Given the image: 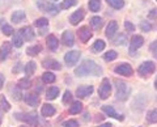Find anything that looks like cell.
Masks as SVG:
<instances>
[{
    "label": "cell",
    "mask_w": 157,
    "mask_h": 127,
    "mask_svg": "<svg viewBox=\"0 0 157 127\" xmlns=\"http://www.w3.org/2000/svg\"><path fill=\"white\" fill-rule=\"evenodd\" d=\"M92 37V32L89 30V28L88 26H82L78 29V38H80L81 42H88L89 41V38Z\"/></svg>",
    "instance_id": "obj_11"
},
{
    "label": "cell",
    "mask_w": 157,
    "mask_h": 127,
    "mask_svg": "<svg viewBox=\"0 0 157 127\" xmlns=\"http://www.w3.org/2000/svg\"><path fill=\"white\" fill-rule=\"evenodd\" d=\"M73 6H76V0H64L62 4H60V8L63 9H68V8H71Z\"/></svg>",
    "instance_id": "obj_35"
},
{
    "label": "cell",
    "mask_w": 157,
    "mask_h": 127,
    "mask_svg": "<svg viewBox=\"0 0 157 127\" xmlns=\"http://www.w3.org/2000/svg\"><path fill=\"white\" fill-rule=\"evenodd\" d=\"M41 113H42L43 117H51V115L55 114V107H54L52 105L46 104V105H43V106H42Z\"/></svg>",
    "instance_id": "obj_18"
},
{
    "label": "cell",
    "mask_w": 157,
    "mask_h": 127,
    "mask_svg": "<svg viewBox=\"0 0 157 127\" xmlns=\"http://www.w3.org/2000/svg\"><path fill=\"white\" fill-rule=\"evenodd\" d=\"M58 94H59V88L51 87V88H48L47 92H46V98L47 100H54V98H56Z\"/></svg>",
    "instance_id": "obj_22"
},
{
    "label": "cell",
    "mask_w": 157,
    "mask_h": 127,
    "mask_svg": "<svg viewBox=\"0 0 157 127\" xmlns=\"http://www.w3.org/2000/svg\"><path fill=\"white\" fill-rule=\"evenodd\" d=\"M18 85L21 87V88H29L30 87V80H28V79H21L18 81Z\"/></svg>",
    "instance_id": "obj_39"
},
{
    "label": "cell",
    "mask_w": 157,
    "mask_h": 127,
    "mask_svg": "<svg viewBox=\"0 0 157 127\" xmlns=\"http://www.w3.org/2000/svg\"><path fill=\"white\" fill-rule=\"evenodd\" d=\"M25 17H26L25 12L17 11V12H13V14H12V21L13 22H20V21H22Z\"/></svg>",
    "instance_id": "obj_24"
},
{
    "label": "cell",
    "mask_w": 157,
    "mask_h": 127,
    "mask_svg": "<svg viewBox=\"0 0 157 127\" xmlns=\"http://www.w3.org/2000/svg\"><path fill=\"white\" fill-rule=\"evenodd\" d=\"M124 26H126V30H127V32H130V33H132V32L135 30V26L132 25L130 21H126V22H124Z\"/></svg>",
    "instance_id": "obj_43"
},
{
    "label": "cell",
    "mask_w": 157,
    "mask_h": 127,
    "mask_svg": "<svg viewBox=\"0 0 157 127\" xmlns=\"http://www.w3.org/2000/svg\"><path fill=\"white\" fill-rule=\"evenodd\" d=\"M107 3H109V6L115 8V9H121L122 7L124 6V2L123 0H106Z\"/></svg>",
    "instance_id": "obj_27"
},
{
    "label": "cell",
    "mask_w": 157,
    "mask_h": 127,
    "mask_svg": "<svg viewBox=\"0 0 157 127\" xmlns=\"http://www.w3.org/2000/svg\"><path fill=\"white\" fill-rule=\"evenodd\" d=\"M143 42H144V38L141 36H134L131 38V46H130V52L134 54L137 48H140L143 46Z\"/></svg>",
    "instance_id": "obj_8"
},
{
    "label": "cell",
    "mask_w": 157,
    "mask_h": 127,
    "mask_svg": "<svg viewBox=\"0 0 157 127\" xmlns=\"http://www.w3.org/2000/svg\"><path fill=\"white\" fill-rule=\"evenodd\" d=\"M43 66L47 67V68H52V70H60L62 66H60V63L56 62V60H52V59H47L43 62Z\"/></svg>",
    "instance_id": "obj_21"
},
{
    "label": "cell",
    "mask_w": 157,
    "mask_h": 127,
    "mask_svg": "<svg viewBox=\"0 0 157 127\" xmlns=\"http://www.w3.org/2000/svg\"><path fill=\"white\" fill-rule=\"evenodd\" d=\"M117 56H118V54H117V51H114V50H110V51H107L105 55H104V59L106 60V62H110V60H114V59H117Z\"/></svg>",
    "instance_id": "obj_32"
},
{
    "label": "cell",
    "mask_w": 157,
    "mask_h": 127,
    "mask_svg": "<svg viewBox=\"0 0 157 127\" xmlns=\"http://www.w3.org/2000/svg\"><path fill=\"white\" fill-rule=\"evenodd\" d=\"M115 87H117V98L121 101H124L128 98V96L131 93L130 87L123 81H115Z\"/></svg>",
    "instance_id": "obj_2"
},
{
    "label": "cell",
    "mask_w": 157,
    "mask_h": 127,
    "mask_svg": "<svg viewBox=\"0 0 157 127\" xmlns=\"http://www.w3.org/2000/svg\"><path fill=\"white\" fill-rule=\"evenodd\" d=\"M155 70H156V64L153 62H144V63H141V64L139 66L137 72H139L140 76H148Z\"/></svg>",
    "instance_id": "obj_3"
},
{
    "label": "cell",
    "mask_w": 157,
    "mask_h": 127,
    "mask_svg": "<svg viewBox=\"0 0 157 127\" xmlns=\"http://www.w3.org/2000/svg\"><path fill=\"white\" fill-rule=\"evenodd\" d=\"M148 17L152 18V20H155V18H157V8L152 9V11L148 13Z\"/></svg>",
    "instance_id": "obj_46"
},
{
    "label": "cell",
    "mask_w": 157,
    "mask_h": 127,
    "mask_svg": "<svg viewBox=\"0 0 157 127\" xmlns=\"http://www.w3.org/2000/svg\"><path fill=\"white\" fill-rule=\"evenodd\" d=\"M92 92H93V87L92 85H81V87L77 88L76 94L80 97V98H85V97L92 94Z\"/></svg>",
    "instance_id": "obj_10"
},
{
    "label": "cell",
    "mask_w": 157,
    "mask_h": 127,
    "mask_svg": "<svg viewBox=\"0 0 157 127\" xmlns=\"http://www.w3.org/2000/svg\"><path fill=\"white\" fill-rule=\"evenodd\" d=\"M124 42H126V36L124 34H122V36H119L117 38V40L114 41L115 45H124Z\"/></svg>",
    "instance_id": "obj_41"
},
{
    "label": "cell",
    "mask_w": 157,
    "mask_h": 127,
    "mask_svg": "<svg viewBox=\"0 0 157 127\" xmlns=\"http://www.w3.org/2000/svg\"><path fill=\"white\" fill-rule=\"evenodd\" d=\"M104 48H105V42L102 40H98V41L94 42V45L92 46V51L93 52H100V51L104 50Z\"/></svg>",
    "instance_id": "obj_25"
},
{
    "label": "cell",
    "mask_w": 157,
    "mask_h": 127,
    "mask_svg": "<svg viewBox=\"0 0 157 127\" xmlns=\"http://www.w3.org/2000/svg\"><path fill=\"white\" fill-rule=\"evenodd\" d=\"M42 50V46H39V45H36V46H33V47H29L28 50H26V54L28 55H30V56H33V55H37V54Z\"/></svg>",
    "instance_id": "obj_31"
},
{
    "label": "cell",
    "mask_w": 157,
    "mask_h": 127,
    "mask_svg": "<svg viewBox=\"0 0 157 127\" xmlns=\"http://www.w3.org/2000/svg\"><path fill=\"white\" fill-rule=\"evenodd\" d=\"M117 30H118L117 21L109 22V25H107V28H106V36H107V38H113V37H114V34L117 33Z\"/></svg>",
    "instance_id": "obj_16"
},
{
    "label": "cell",
    "mask_w": 157,
    "mask_h": 127,
    "mask_svg": "<svg viewBox=\"0 0 157 127\" xmlns=\"http://www.w3.org/2000/svg\"><path fill=\"white\" fill-rule=\"evenodd\" d=\"M115 72L118 75H123V76H131L134 70H132V67L130 64H127V63H123V64H119L115 67Z\"/></svg>",
    "instance_id": "obj_9"
},
{
    "label": "cell",
    "mask_w": 157,
    "mask_h": 127,
    "mask_svg": "<svg viewBox=\"0 0 157 127\" xmlns=\"http://www.w3.org/2000/svg\"><path fill=\"white\" fill-rule=\"evenodd\" d=\"M48 25V21L46 18H37L36 21H34V26L37 28H42V26H47Z\"/></svg>",
    "instance_id": "obj_36"
},
{
    "label": "cell",
    "mask_w": 157,
    "mask_h": 127,
    "mask_svg": "<svg viewBox=\"0 0 157 127\" xmlns=\"http://www.w3.org/2000/svg\"><path fill=\"white\" fill-rule=\"evenodd\" d=\"M14 117H17V118L21 119V121H25L28 125H32V126H36L38 123V115H37V113L17 114V115H14Z\"/></svg>",
    "instance_id": "obj_6"
},
{
    "label": "cell",
    "mask_w": 157,
    "mask_h": 127,
    "mask_svg": "<svg viewBox=\"0 0 157 127\" xmlns=\"http://www.w3.org/2000/svg\"><path fill=\"white\" fill-rule=\"evenodd\" d=\"M72 98V94H71V92H66L64 96H63V104H67V102H70Z\"/></svg>",
    "instance_id": "obj_42"
},
{
    "label": "cell",
    "mask_w": 157,
    "mask_h": 127,
    "mask_svg": "<svg viewBox=\"0 0 157 127\" xmlns=\"http://www.w3.org/2000/svg\"><path fill=\"white\" fill-rule=\"evenodd\" d=\"M100 8H101L100 0H89V9L92 12H97Z\"/></svg>",
    "instance_id": "obj_28"
},
{
    "label": "cell",
    "mask_w": 157,
    "mask_h": 127,
    "mask_svg": "<svg viewBox=\"0 0 157 127\" xmlns=\"http://www.w3.org/2000/svg\"><path fill=\"white\" fill-rule=\"evenodd\" d=\"M3 84H4V76L0 74V89H2L3 88Z\"/></svg>",
    "instance_id": "obj_48"
},
{
    "label": "cell",
    "mask_w": 157,
    "mask_h": 127,
    "mask_svg": "<svg viewBox=\"0 0 157 127\" xmlns=\"http://www.w3.org/2000/svg\"><path fill=\"white\" fill-rule=\"evenodd\" d=\"M37 6H38V8L41 9L42 12H48V13H51V14L58 13V7L54 6V4H51V3H47V2H43V0H39V2H37Z\"/></svg>",
    "instance_id": "obj_5"
},
{
    "label": "cell",
    "mask_w": 157,
    "mask_h": 127,
    "mask_svg": "<svg viewBox=\"0 0 157 127\" xmlns=\"http://www.w3.org/2000/svg\"><path fill=\"white\" fill-rule=\"evenodd\" d=\"M102 110H104L109 117H113V118H115V119H118V121H123V115L118 114L117 111L114 110V107H113V106L105 105V106H102Z\"/></svg>",
    "instance_id": "obj_12"
},
{
    "label": "cell",
    "mask_w": 157,
    "mask_h": 127,
    "mask_svg": "<svg viewBox=\"0 0 157 127\" xmlns=\"http://www.w3.org/2000/svg\"><path fill=\"white\" fill-rule=\"evenodd\" d=\"M81 109H82V104L80 101H76V102H73L72 106L70 107V113L71 114H78L81 111Z\"/></svg>",
    "instance_id": "obj_23"
},
{
    "label": "cell",
    "mask_w": 157,
    "mask_h": 127,
    "mask_svg": "<svg viewBox=\"0 0 157 127\" xmlns=\"http://www.w3.org/2000/svg\"><path fill=\"white\" fill-rule=\"evenodd\" d=\"M58 43H59L58 42V38L55 36H52V34H51V36L47 37V47L50 48L51 51H55L56 50V48H58Z\"/></svg>",
    "instance_id": "obj_19"
},
{
    "label": "cell",
    "mask_w": 157,
    "mask_h": 127,
    "mask_svg": "<svg viewBox=\"0 0 157 127\" xmlns=\"http://www.w3.org/2000/svg\"><path fill=\"white\" fill-rule=\"evenodd\" d=\"M0 102H2V107H3V110H6V111H8L9 109H11V106H9V102L4 98V97H2L0 98Z\"/></svg>",
    "instance_id": "obj_38"
},
{
    "label": "cell",
    "mask_w": 157,
    "mask_h": 127,
    "mask_svg": "<svg viewBox=\"0 0 157 127\" xmlns=\"http://www.w3.org/2000/svg\"><path fill=\"white\" fill-rule=\"evenodd\" d=\"M155 87H156V89H157V77H156V81H155Z\"/></svg>",
    "instance_id": "obj_50"
},
{
    "label": "cell",
    "mask_w": 157,
    "mask_h": 127,
    "mask_svg": "<svg viewBox=\"0 0 157 127\" xmlns=\"http://www.w3.org/2000/svg\"><path fill=\"white\" fill-rule=\"evenodd\" d=\"M78 59H80V52L78 51H70V52H67L64 56V62L67 63V66H70V67L75 66Z\"/></svg>",
    "instance_id": "obj_7"
},
{
    "label": "cell",
    "mask_w": 157,
    "mask_h": 127,
    "mask_svg": "<svg viewBox=\"0 0 157 127\" xmlns=\"http://www.w3.org/2000/svg\"><path fill=\"white\" fill-rule=\"evenodd\" d=\"M3 33L6 34V36H12L14 32H13V28L11 25H3Z\"/></svg>",
    "instance_id": "obj_37"
},
{
    "label": "cell",
    "mask_w": 157,
    "mask_h": 127,
    "mask_svg": "<svg viewBox=\"0 0 157 127\" xmlns=\"http://www.w3.org/2000/svg\"><path fill=\"white\" fill-rule=\"evenodd\" d=\"M82 18H84V9L80 8L78 11H76V12L70 17V22L72 24V25H77V24L80 22Z\"/></svg>",
    "instance_id": "obj_14"
},
{
    "label": "cell",
    "mask_w": 157,
    "mask_h": 127,
    "mask_svg": "<svg viewBox=\"0 0 157 127\" xmlns=\"http://www.w3.org/2000/svg\"><path fill=\"white\" fill-rule=\"evenodd\" d=\"M25 102L30 106H37L39 104V97L37 94H26L25 96Z\"/></svg>",
    "instance_id": "obj_20"
},
{
    "label": "cell",
    "mask_w": 157,
    "mask_h": 127,
    "mask_svg": "<svg viewBox=\"0 0 157 127\" xmlns=\"http://www.w3.org/2000/svg\"><path fill=\"white\" fill-rule=\"evenodd\" d=\"M100 127H113V126H111V123H105V125H102Z\"/></svg>",
    "instance_id": "obj_49"
},
{
    "label": "cell",
    "mask_w": 157,
    "mask_h": 127,
    "mask_svg": "<svg viewBox=\"0 0 157 127\" xmlns=\"http://www.w3.org/2000/svg\"><path fill=\"white\" fill-rule=\"evenodd\" d=\"M90 24H92V26L94 28V29H100L102 26V18L101 17H92V20H90Z\"/></svg>",
    "instance_id": "obj_33"
},
{
    "label": "cell",
    "mask_w": 157,
    "mask_h": 127,
    "mask_svg": "<svg viewBox=\"0 0 157 127\" xmlns=\"http://www.w3.org/2000/svg\"><path fill=\"white\" fill-rule=\"evenodd\" d=\"M75 74L77 76H86V75L98 76V75L102 74V68L93 60H84L75 70Z\"/></svg>",
    "instance_id": "obj_1"
},
{
    "label": "cell",
    "mask_w": 157,
    "mask_h": 127,
    "mask_svg": "<svg viewBox=\"0 0 157 127\" xmlns=\"http://www.w3.org/2000/svg\"><path fill=\"white\" fill-rule=\"evenodd\" d=\"M62 41L66 46H72L75 42V38H73V34L71 32H64L62 36Z\"/></svg>",
    "instance_id": "obj_17"
},
{
    "label": "cell",
    "mask_w": 157,
    "mask_h": 127,
    "mask_svg": "<svg viewBox=\"0 0 157 127\" xmlns=\"http://www.w3.org/2000/svg\"><path fill=\"white\" fill-rule=\"evenodd\" d=\"M147 119L151 123H157V109H153L151 110L148 114H147Z\"/></svg>",
    "instance_id": "obj_29"
},
{
    "label": "cell",
    "mask_w": 157,
    "mask_h": 127,
    "mask_svg": "<svg viewBox=\"0 0 157 127\" xmlns=\"http://www.w3.org/2000/svg\"><path fill=\"white\" fill-rule=\"evenodd\" d=\"M110 92H111L110 81H109V79H104L100 85V89H98V94H100L102 100H106L107 97L110 96Z\"/></svg>",
    "instance_id": "obj_4"
},
{
    "label": "cell",
    "mask_w": 157,
    "mask_h": 127,
    "mask_svg": "<svg viewBox=\"0 0 157 127\" xmlns=\"http://www.w3.org/2000/svg\"><path fill=\"white\" fill-rule=\"evenodd\" d=\"M151 51H152V54H153L155 58L157 59V41H155V42L151 45Z\"/></svg>",
    "instance_id": "obj_44"
},
{
    "label": "cell",
    "mask_w": 157,
    "mask_h": 127,
    "mask_svg": "<svg viewBox=\"0 0 157 127\" xmlns=\"http://www.w3.org/2000/svg\"><path fill=\"white\" fill-rule=\"evenodd\" d=\"M12 94H13V98H14V100H20V98H21V94H20L18 90H13Z\"/></svg>",
    "instance_id": "obj_47"
},
{
    "label": "cell",
    "mask_w": 157,
    "mask_h": 127,
    "mask_svg": "<svg viewBox=\"0 0 157 127\" xmlns=\"http://www.w3.org/2000/svg\"><path fill=\"white\" fill-rule=\"evenodd\" d=\"M64 127H78V123L76 121H68L64 123Z\"/></svg>",
    "instance_id": "obj_45"
},
{
    "label": "cell",
    "mask_w": 157,
    "mask_h": 127,
    "mask_svg": "<svg viewBox=\"0 0 157 127\" xmlns=\"http://www.w3.org/2000/svg\"><path fill=\"white\" fill-rule=\"evenodd\" d=\"M9 52H11V43L9 42H4L2 47H0V60H6Z\"/></svg>",
    "instance_id": "obj_15"
},
{
    "label": "cell",
    "mask_w": 157,
    "mask_h": 127,
    "mask_svg": "<svg viewBox=\"0 0 157 127\" xmlns=\"http://www.w3.org/2000/svg\"><path fill=\"white\" fill-rule=\"evenodd\" d=\"M34 70H36V63H34V62L26 63V66H25V74H26L28 76H29V75H33Z\"/></svg>",
    "instance_id": "obj_34"
},
{
    "label": "cell",
    "mask_w": 157,
    "mask_h": 127,
    "mask_svg": "<svg viewBox=\"0 0 157 127\" xmlns=\"http://www.w3.org/2000/svg\"><path fill=\"white\" fill-rule=\"evenodd\" d=\"M42 80L47 83V84H51V83L55 81V75H54L52 72H45V74L42 75Z\"/></svg>",
    "instance_id": "obj_26"
},
{
    "label": "cell",
    "mask_w": 157,
    "mask_h": 127,
    "mask_svg": "<svg viewBox=\"0 0 157 127\" xmlns=\"http://www.w3.org/2000/svg\"><path fill=\"white\" fill-rule=\"evenodd\" d=\"M22 43H24V38L21 37V34L16 33V34L13 36V45L16 46V47H21Z\"/></svg>",
    "instance_id": "obj_30"
},
{
    "label": "cell",
    "mask_w": 157,
    "mask_h": 127,
    "mask_svg": "<svg viewBox=\"0 0 157 127\" xmlns=\"http://www.w3.org/2000/svg\"><path fill=\"white\" fill-rule=\"evenodd\" d=\"M151 24L149 22H145V21H143V22H140V29L141 30H144V32H149L151 30Z\"/></svg>",
    "instance_id": "obj_40"
},
{
    "label": "cell",
    "mask_w": 157,
    "mask_h": 127,
    "mask_svg": "<svg viewBox=\"0 0 157 127\" xmlns=\"http://www.w3.org/2000/svg\"><path fill=\"white\" fill-rule=\"evenodd\" d=\"M20 34H21V37L24 38V40H26V41H32L33 38H34V33H33V29L30 26H24L20 29Z\"/></svg>",
    "instance_id": "obj_13"
}]
</instances>
